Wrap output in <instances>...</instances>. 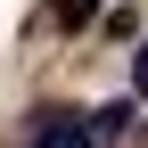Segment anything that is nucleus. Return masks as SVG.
Wrapping results in <instances>:
<instances>
[{
    "label": "nucleus",
    "instance_id": "nucleus-3",
    "mask_svg": "<svg viewBox=\"0 0 148 148\" xmlns=\"http://www.w3.org/2000/svg\"><path fill=\"white\" fill-rule=\"evenodd\" d=\"M49 8H58V25H90V8H99V0H49Z\"/></svg>",
    "mask_w": 148,
    "mask_h": 148
},
{
    "label": "nucleus",
    "instance_id": "nucleus-1",
    "mask_svg": "<svg viewBox=\"0 0 148 148\" xmlns=\"http://www.w3.org/2000/svg\"><path fill=\"white\" fill-rule=\"evenodd\" d=\"M33 148H99V132H90V115H74V107H41V115H33Z\"/></svg>",
    "mask_w": 148,
    "mask_h": 148
},
{
    "label": "nucleus",
    "instance_id": "nucleus-4",
    "mask_svg": "<svg viewBox=\"0 0 148 148\" xmlns=\"http://www.w3.org/2000/svg\"><path fill=\"white\" fill-rule=\"evenodd\" d=\"M132 82H140V90H148V41H140V58H132Z\"/></svg>",
    "mask_w": 148,
    "mask_h": 148
},
{
    "label": "nucleus",
    "instance_id": "nucleus-2",
    "mask_svg": "<svg viewBox=\"0 0 148 148\" xmlns=\"http://www.w3.org/2000/svg\"><path fill=\"white\" fill-rule=\"evenodd\" d=\"M90 132H99V140H115V132H132V99H107L99 115H90Z\"/></svg>",
    "mask_w": 148,
    "mask_h": 148
}]
</instances>
